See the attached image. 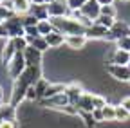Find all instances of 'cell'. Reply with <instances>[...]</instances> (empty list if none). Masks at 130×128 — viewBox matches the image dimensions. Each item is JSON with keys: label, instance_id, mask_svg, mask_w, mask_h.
Returning a JSON list of instances; mask_svg holds the SVG:
<instances>
[{"label": "cell", "instance_id": "1", "mask_svg": "<svg viewBox=\"0 0 130 128\" xmlns=\"http://www.w3.org/2000/svg\"><path fill=\"white\" fill-rule=\"evenodd\" d=\"M40 78H42V65H36V67H27L16 79H13V92H11L9 105L18 106L20 101L25 99L27 90L35 85Z\"/></svg>", "mask_w": 130, "mask_h": 128}, {"label": "cell", "instance_id": "2", "mask_svg": "<svg viewBox=\"0 0 130 128\" xmlns=\"http://www.w3.org/2000/svg\"><path fill=\"white\" fill-rule=\"evenodd\" d=\"M51 24L54 25L56 31L63 33L65 36H71V34H79V36H85L87 29L81 25L78 20H74L72 16H56V18H49Z\"/></svg>", "mask_w": 130, "mask_h": 128}, {"label": "cell", "instance_id": "3", "mask_svg": "<svg viewBox=\"0 0 130 128\" xmlns=\"http://www.w3.org/2000/svg\"><path fill=\"white\" fill-rule=\"evenodd\" d=\"M4 24H6L7 33H9V38L25 36V25H24V18L20 16V14H13V16L7 18Z\"/></svg>", "mask_w": 130, "mask_h": 128}, {"label": "cell", "instance_id": "4", "mask_svg": "<svg viewBox=\"0 0 130 128\" xmlns=\"http://www.w3.org/2000/svg\"><path fill=\"white\" fill-rule=\"evenodd\" d=\"M27 69V63H25V58H24V52H16L14 58L6 65V70H7V76L16 79L24 70Z\"/></svg>", "mask_w": 130, "mask_h": 128}, {"label": "cell", "instance_id": "5", "mask_svg": "<svg viewBox=\"0 0 130 128\" xmlns=\"http://www.w3.org/2000/svg\"><path fill=\"white\" fill-rule=\"evenodd\" d=\"M107 72H108L110 78L116 79V81L130 83V67L128 65H116V63H110V65H107Z\"/></svg>", "mask_w": 130, "mask_h": 128}, {"label": "cell", "instance_id": "6", "mask_svg": "<svg viewBox=\"0 0 130 128\" xmlns=\"http://www.w3.org/2000/svg\"><path fill=\"white\" fill-rule=\"evenodd\" d=\"M85 36H87L89 40H114L110 29H105V27L98 25V24H92V25L87 29ZM114 42H116V40H114Z\"/></svg>", "mask_w": 130, "mask_h": 128}, {"label": "cell", "instance_id": "7", "mask_svg": "<svg viewBox=\"0 0 130 128\" xmlns=\"http://www.w3.org/2000/svg\"><path fill=\"white\" fill-rule=\"evenodd\" d=\"M47 11H49V18H56V16H69L71 9L67 6L65 0H54L53 4H47Z\"/></svg>", "mask_w": 130, "mask_h": 128}, {"label": "cell", "instance_id": "8", "mask_svg": "<svg viewBox=\"0 0 130 128\" xmlns=\"http://www.w3.org/2000/svg\"><path fill=\"white\" fill-rule=\"evenodd\" d=\"M81 13L85 14V16L89 18V20H92V22H96L98 18H100V14H101V6L96 2V0H89V2L79 9Z\"/></svg>", "mask_w": 130, "mask_h": 128}, {"label": "cell", "instance_id": "9", "mask_svg": "<svg viewBox=\"0 0 130 128\" xmlns=\"http://www.w3.org/2000/svg\"><path fill=\"white\" fill-rule=\"evenodd\" d=\"M42 51L35 49V47H27V49L24 51V58H25V63L27 67H36V65H42Z\"/></svg>", "mask_w": 130, "mask_h": 128}, {"label": "cell", "instance_id": "10", "mask_svg": "<svg viewBox=\"0 0 130 128\" xmlns=\"http://www.w3.org/2000/svg\"><path fill=\"white\" fill-rule=\"evenodd\" d=\"M110 33L114 36V40H119V38H125V36H130V25L125 22V20H116V24H114L110 27Z\"/></svg>", "mask_w": 130, "mask_h": 128}, {"label": "cell", "instance_id": "11", "mask_svg": "<svg viewBox=\"0 0 130 128\" xmlns=\"http://www.w3.org/2000/svg\"><path fill=\"white\" fill-rule=\"evenodd\" d=\"M45 38V42H47V45H49V49H58V47H61L63 43H65V36L63 33H60V31H53V33H49L47 36H43Z\"/></svg>", "mask_w": 130, "mask_h": 128}, {"label": "cell", "instance_id": "12", "mask_svg": "<svg viewBox=\"0 0 130 128\" xmlns=\"http://www.w3.org/2000/svg\"><path fill=\"white\" fill-rule=\"evenodd\" d=\"M87 36H79V34H71L65 38V45L69 47L71 51H81L87 45Z\"/></svg>", "mask_w": 130, "mask_h": 128}, {"label": "cell", "instance_id": "13", "mask_svg": "<svg viewBox=\"0 0 130 128\" xmlns=\"http://www.w3.org/2000/svg\"><path fill=\"white\" fill-rule=\"evenodd\" d=\"M16 52H18V51H16V47H14L13 38H7V42L4 43V49H2V56H0V60H2V63H4V67L14 58Z\"/></svg>", "mask_w": 130, "mask_h": 128}, {"label": "cell", "instance_id": "14", "mask_svg": "<svg viewBox=\"0 0 130 128\" xmlns=\"http://www.w3.org/2000/svg\"><path fill=\"white\" fill-rule=\"evenodd\" d=\"M65 94H67V98L72 105L78 103V99L83 96V88H81L79 83H69L67 87H65Z\"/></svg>", "mask_w": 130, "mask_h": 128}, {"label": "cell", "instance_id": "15", "mask_svg": "<svg viewBox=\"0 0 130 128\" xmlns=\"http://www.w3.org/2000/svg\"><path fill=\"white\" fill-rule=\"evenodd\" d=\"M110 60H112V63H116V65H130V52L116 47V51L110 54Z\"/></svg>", "mask_w": 130, "mask_h": 128}, {"label": "cell", "instance_id": "16", "mask_svg": "<svg viewBox=\"0 0 130 128\" xmlns=\"http://www.w3.org/2000/svg\"><path fill=\"white\" fill-rule=\"evenodd\" d=\"M76 106H78L79 112H92V110H94V105H92V92H83V96L78 99Z\"/></svg>", "mask_w": 130, "mask_h": 128}, {"label": "cell", "instance_id": "17", "mask_svg": "<svg viewBox=\"0 0 130 128\" xmlns=\"http://www.w3.org/2000/svg\"><path fill=\"white\" fill-rule=\"evenodd\" d=\"M29 14H32V16H35L36 20H47V18H49L47 4H40V6L32 4V6H31V11H29Z\"/></svg>", "mask_w": 130, "mask_h": 128}, {"label": "cell", "instance_id": "18", "mask_svg": "<svg viewBox=\"0 0 130 128\" xmlns=\"http://www.w3.org/2000/svg\"><path fill=\"white\" fill-rule=\"evenodd\" d=\"M31 0H13V7H14V14H20V16H24V14H29L31 11Z\"/></svg>", "mask_w": 130, "mask_h": 128}, {"label": "cell", "instance_id": "19", "mask_svg": "<svg viewBox=\"0 0 130 128\" xmlns=\"http://www.w3.org/2000/svg\"><path fill=\"white\" fill-rule=\"evenodd\" d=\"M65 87H67V85H63V83H51L47 87L45 94H43V99H51V98H54V96L65 92Z\"/></svg>", "mask_w": 130, "mask_h": 128}, {"label": "cell", "instance_id": "20", "mask_svg": "<svg viewBox=\"0 0 130 128\" xmlns=\"http://www.w3.org/2000/svg\"><path fill=\"white\" fill-rule=\"evenodd\" d=\"M27 43H29L31 47H35V49L42 51V52L49 49V45H47V42H45V38H43V36H35V38H27Z\"/></svg>", "mask_w": 130, "mask_h": 128}, {"label": "cell", "instance_id": "21", "mask_svg": "<svg viewBox=\"0 0 130 128\" xmlns=\"http://www.w3.org/2000/svg\"><path fill=\"white\" fill-rule=\"evenodd\" d=\"M51 85L47 81L45 78H40L38 81L35 83V92H36V99H43V94H45V90H47V87Z\"/></svg>", "mask_w": 130, "mask_h": 128}, {"label": "cell", "instance_id": "22", "mask_svg": "<svg viewBox=\"0 0 130 128\" xmlns=\"http://www.w3.org/2000/svg\"><path fill=\"white\" fill-rule=\"evenodd\" d=\"M101 112H103V119H105V121H116V105L107 103V105L101 108Z\"/></svg>", "mask_w": 130, "mask_h": 128}, {"label": "cell", "instance_id": "23", "mask_svg": "<svg viewBox=\"0 0 130 128\" xmlns=\"http://www.w3.org/2000/svg\"><path fill=\"white\" fill-rule=\"evenodd\" d=\"M36 27H38V31H40L42 36H47L49 33H53V31H54V25L51 24V20H49V18H47V20H40Z\"/></svg>", "mask_w": 130, "mask_h": 128}, {"label": "cell", "instance_id": "24", "mask_svg": "<svg viewBox=\"0 0 130 128\" xmlns=\"http://www.w3.org/2000/svg\"><path fill=\"white\" fill-rule=\"evenodd\" d=\"M130 119V112L125 108V106H121V105H116V121H119V123H125V121H128Z\"/></svg>", "mask_w": 130, "mask_h": 128}, {"label": "cell", "instance_id": "25", "mask_svg": "<svg viewBox=\"0 0 130 128\" xmlns=\"http://www.w3.org/2000/svg\"><path fill=\"white\" fill-rule=\"evenodd\" d=\"M94 24L101 25V27H105V29H110L114 24H116V18H112V16H105V14H100V18H98Z\"/></svg>", "mask_w": 130, "mask_h": 128}, {"label": "cell", "instance_id": "26", "mask_svg": "<svg viewBox=\"0 0 130 128\" xmlns=\"http://www.w3.org/2000/svg\"><path fill=\"white\" fill-rule=\"evenodd\" d=\"M92 105H94V108H103V106L107 105L105 96H101V94H94V92H92Z\"/></svg>", "mask_w": 130, "mask_h": 128}, {"label": "cell", "instance_id": "27", "mask_svg": "<svg viewBox=\"0 0 130 128\" xmlns=\"http://www.w3.org/2000/svg\"><path fill=\"white\" fill-rule=\"evenodd\" d=\"M65 2H67V6H69L71 11H79L81 7L89 2V0H65Z\"/></svg>", "mask_w": 130, "mask_h": 128}, {"label": "cell", "instance_id": "28", "mask_svg": "<svg viewBox=\"0 0 130 128\" xmlns=\"http://www.w3.org/2000/svg\"><path fill=\"white\" fill-rule=\"evenodd\" d=\"M38 25V24H36ZM36 25H25V38H35V36H42Z\"/></svg>", "mask_w": 130, "mask_h": 128}, {"label": "cell", "instance_id": "29", "mask_svg": "<svg viewBox=\"0 0 130 128\" xmlns=\"http://www.w3.org/2000/svg\"><path fill=\"white\" fill-rule=\"evenodd\" d=\"M118 49H123V51H128L130 52V36H125V38H119L116 42Z\"/></svg>", "mask_w": 130, "mask_h": 128}, {"label": "cell", "instance_id": "30", "mask_svg": "<svg viewBox=\"0 0 130 128\" xmlns=\"http://www.w3.org/2000/svg\"><path fill=\"white\" fill-rule=\"evenodd\" d=\"M101 14H105V16H112V18H116L118 9L114 7V6H103V7H101Z\"/></svg>", "mask_w": 130, "mask_h": 128}, {"label": "cell", "instance_id": "31", "mask_svg": "<svg viewBox=\"0 0 130 128\" xmlns=\"http://www.w3.org/2000/svg\"><path fill=\"white\" fill-rule=\"evenodd\" d=\"M0 128H18V123L16 119H4L0 121Z\"/></svg>", "mask_w": 130, "mask_h": 128}, {"label": "cell", "instance_id": "32", "mask_svg": "<svg viewBox=\"0 0 130 128\" xmlns=\"http://www.w3.org/2000/svg\"><path fill=\"white\" fill-rule=\"evenodd\" d=\"M92 117H94L96 123H103V121H105V119H103V112H101V108H94V110H92Z\"/></svg>", "mask_w": 130, "mask_h": 128}, {"label": "cell", "instance_id": "33", "mask_svg": "<svg viewBox=\"0 0 130 128\" xmlns=\"http://www.w3.org/2000/svg\"><path fill=\"white\" fill-rule=\"evenodd\" d=\"M0 38H9V33H7V29H6V24L2 22V24H0Z\"/></svg>", "mask_w": 130, "mask_h": 128}, {"label": "cell", "instance_id": "34", "mask_svg": "<svg viewBox=\"0 0 130 128\" xmlns=\"http://www.w3.org/2000/svg\"><path fill=\"white\" fill-rule=\"evenodd\" d=\"M119 105H121V106H125V108H126V110L130 112V96H126V98H123Z\"/></svg>", "mask_w": 130, "mask_h": 128}, {"label": "cell", "instance_id": "35", "mask_svg": "<svg viewBox=\"0 0 130 128\" xmlns=\"http://www.w3.org/2000/svg\"><path fill=\"white\" fill-rule=\"evenodd\" d=\"M96 2L100 4L101 7H103V6H114V0H96Z\"/></svg>", "mask_w": 130, "mask_h": 128}, {"label": "cell", "instance_id": "36", "mask_svg": "<svg viewBox=\"0 0 130 128\" xmlns=\"http://www.w3.org/2000/svg\"><path fill=\"white\" fill-rule=\"evenodd\" d=\"M4 105V88H2V85H0V106Z\"/></svg>", "mask_w": 130, "mask_h": 128}, {"label": "cell", "instance_id": "37", "mask_svg": "<svg viewBox=\"0 0 130 128\" xmlns=\"http://www.w3.org/2000/svg\"><path fill=\"white\" fill-rule=\"evenodd\" d=\"M31 4H36V6H40V4H45V0H31Z\"/></svg>", "mask_w": 130, "mask_h": 128}, {"label": "cell", "instance_id": "38", "mask_svg": "<svg viewBox=\"0 0 130 128\" xmlns=\"http://www.w3.org/2000/svg\"><path fill=\"white\" fill-rule=\"evenodd\" d=\"M54 2V0H45V4H53Z\"/></svg>", "mask_w": 130, "mask_h": 128}, {"label": "cell", "instance_id": "39", "mask_svg": "<svg viewBox=\"0 0 130 128\" xmlns=\"http://www.w3.org/2000/svg\"><path fill=\"white\" fill-rule=\"evenodd\" d=\"M121 2H128V0H121Z\"/></svg>", "mask_w": 130, "mask_h": 128}, {"label": "cell", "instance_id": "40", "mask_svg": "<svg viewBox=\"0 0 130 128\" xmlns=\"http://www.w3.org/2000/svg\"><path fill=\"white\" fill-rule=\"evenodd\" d=\"M0 24H2V22H0Z\"/></svg>", "mask_w": 130, "mask_h": 128}]
</instances>
